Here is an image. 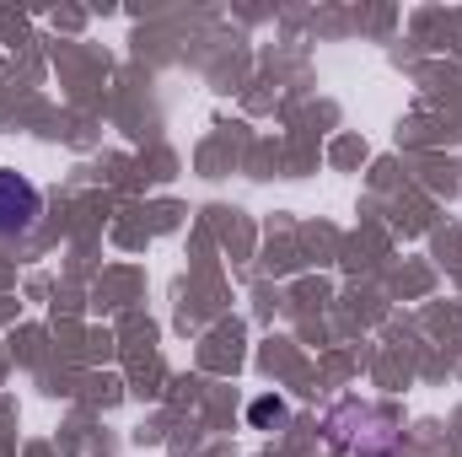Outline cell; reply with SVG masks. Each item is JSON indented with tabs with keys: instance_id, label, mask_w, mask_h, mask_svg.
Returning <instances> with one entry per match:
<instances>
[{
	"instance_id": "cell-1",
	"label": "cell",
	"mask_w": 462,
	"mask_h": 457,
	"mask_svg": "<svg viewBox=\"0 0 462 457\" xmlns=\"http://www.w3.org/2000/svg\"><path fill=\"white\" fill-rule=\"evenodd\" d=\"M38 216H43V194H38L22 173L0 167V237H22V231H32Z\"/></svg>"
},
{
	"instance_id": "cell-2",
	"label": "cell",
	"mask_w": 462,
	"mask_h": 457,
	"mask_svg": "<svg viewBox=\"0 0 462 457\" xmlns=\"http://www.w3.org/2000/svg\"><path fill=\"white\" fill-rule=\"evenodd\" d=\"M280 415H285V404H280V398H274V393H269V398H258V404H253V409H247V420H253V425H274V420H280Z\"/></svg>"
}]
</instances>
